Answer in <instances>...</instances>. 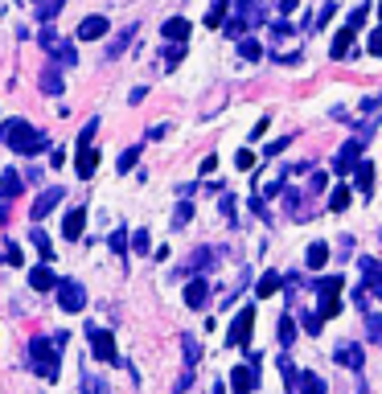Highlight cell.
Instances as JSON below:
<instances>
[{
  "label": "cell",
  "mask_w": 382,
  "mask_h": 394,
  "mask_svg": "<svg viewBox=\"0 0 382 394\" xmlns=\"http://www.w3.org/2000/svg\"><path fill=\"white\" fill-rule=\"evenodd\" d=\"M0 144H9L13 152H21V156H37V152H50L54 140L46 131L29 128L25 119H4V123H0Z\"/></svg>",
  "instance_id": "obj_1"
},
{
  "label": "cell",
  "mask_w": 382,
  "mask_h": 394,
  "mask_svg": "<svg viewBox=\"0 0 382 394\" xmlns=\"http://www.w3.org/2000/svg\"><path fill=\"white\" fill-rule=\"evenodd\" d=\"M62 349L50 341V337H34L29 341V370H34L37 378H46V382H58V365H62V358H58Z\"/></svg>",
  "instance_id": "obj_2"
},
{
  "label": "cell",
  "mask_w": 382,
  "mask_h": 394,
  "mask_svg": "<svg viewBox=\"0 0 382 394\" xmlns=\"http://www.w3.org/2000/svg\"><path fill=\"white\" fill-rule=\"evenodd\" d=\"M37 46L46 49L58 66H66V70H74V66H79V49H74V41H70V37H62V33H54L50 25L37 33Z\"/></svg>",
  "instance_id": "obj_3"
},
{
  "label": "cell",
  "mask_w": 382,
  "mask_h": 394,
  "mask_svg": "<svg viewBox=\"0 0 382 394\" xmlns=\"http://www.w3.org/2000/svg\"><path fill=\"white\" fill-rule=\"evenodd\" d=\"M341 288H346V279H341V276L316 279V296H321V312H316V316H321V320H329V316H337V312H341V300H337V296H341Z\"/></svg>",
  "instance_id": "obj_4"
},
{
  "label": "cell",
  "mask_w": 382,
  "mask_h": 394,
  "mask_svg": "<svg viewBox=\"0 0 382 394\" xmlns=\"http://www.w3.org/2000/svg\"><path fill=\"white\" fill-rule=\"evenodd\" d=\"M251 328H255V304H243V308L234 312L231 328H226V345L247 349V345H251Z\"/></svg>",
  "instance_id": "obj_5"
},
{
  "label": "cell",
  "mask_w": 382,
  "mask_h": 394,
  "mask_svg": "<svg viewBox=\"0 0 382 394\" xmlns=\"http://www.w3.org/2000/svg\"><path fill=\"white\" fill-rule=\"evenodd\" d=\"M58 308L62 312H83L86 308V288L79 283V279H58Z\"/></svg>",
  "instance_id": "obj_6"
},
{
  "label": "cell",
  "mask_w": 382,
  "mask_h": 394,
  "mask_svg": "<svg viewBox=\"0 0 382 394\" xmlns=\"http://www.w3.org/2000/svg\"><path fill=\"white\" fill-rule=\"evenodd\" d=\"M86 341H91V353H95L99 361H119V353H116V337H111L107 328L86 325Z\"/></svg>",
  "instance_id": "obj_7"
},
{
  "label": "cell",
  "mask_w": 382,
  "mask_h": 394,
  "mask_svg": "<svg viewBox=\"0 0 382 394\" xmlns=\"http://www.w3.org/2000/svg\"><path fill=\"white\" fill-rule=\"evenodd\" d=\"M333 361H337V365H346V370H353V374H362V365H366L362 345H358V341H337V345H333Z\"/></svg>",
  "instance_id": "obj_8"
},
{
  "label": "cell",
  "mask_w": 382,
  "mask_h": 394,
  "mask_svg": "<svg viewBox=\"0 0 382 394\" xmlns=\"http://www.w3.org/2000/svg\"><path fill=\"white\" fill-rule=\"evenodd\" d=\"M362 140H358V136H353V140H346V144L337 148V156H333V173H353V164H358V156H362Z\"/></svg>",
  "instance_id": "obj_9"
},
{
  "label": "cell",
  "mask_w": 382,
  "mask_h": 394,
  "mask_svg": "<svg viewBox=\"0 0 382 394\" xmlns=\"http://www.w3.org/2000/svg\"><path fill=\"white\" fill-rule=\"evenodd\" d=\"M62 70H66V66H58V62L41 66V74H37L41 95H62V91H66V74H62Z\"/></svg>",
  "instance_id": "obj_10"
},
{
  "label": "cell",
  "mask_w": 382,
  "mask_h": 394,
  "mask_svg": "<svg viewBox=\"0 0 382 394\" xmlns=\"http://www.w3.org/2000/svg\"><path fill=\"white\" fill-rule=\"evenodd\" d=\"M218 255H222V251H214V246H198V251L185 259V267H177L173 276H198V271H210V263H214Z\"/></svg>",
  "instance_id": "obj_11"
},
{
  "label": "cell",
  "mask_w": 382,
  "mask_h": 394,
  "mask_svg": "<svg viewBox=\"0 0 382 394\" xmlns=\"http://www.w3.org/2000/svg\"><path fill=\"white\" fill-rule=\"evenodd\" d=\"M62 197H66V189H62V185H50V189H41V193L34 197V206H29V218H34V222H41V218H46V213H50L54 206L62 201Z\"/></svg>",
  "instance_id": "obj_12"
},
{
  "label": "cell",
  "mask_w": 382,
  "mask_h": 394,
  "mask_svg": "<svg viewBox=\"0 0 382 394\" xmlns=\"http://www.w3.org/2000/svg\"><path fill=\"white\" fill-rule=\"evenodd\" d=\"M231 16H234V21H243L247 29H259V25H267V13H263V4H259V0H238Z\"/></svg>",
  "instance_id": "obj_13"
},
{
  "label": "cell",
  "mask_w": 382,
  "mask_h": 394,
  "mask_svg": "<svg viewBox=\"0 0 382 394\" xmlns=\"http://www.w3.org/2000/svg\"><path fill=\"white\" fill-rule=\"evenodd\" d=\"M107 29H111V25H107V16L91 13V16H83V21H79L74 37H79V41H99V37H107Z\"/></svg>",
  "instance_id": "obj_14"
},
{
  "label": "cell",
  "mask_w": 382,
  "mask_h": 394,
  "mask_svg": "<svg viewBox=\"0 0 382 394\" xmlns=\"http://www.w3.org/2000/svg\"><path fill=\"white\" fill-rule=\"evenodd\" d=\"M255 382H259V370H255L251 361H247V365H234V370H231V390H234V394H251V390H255Z\"/></svg>",
  "instance_id": "obj_15"
},
{
  "label": "cell",
  "mask_w": 382,
  "mask_h": 394,
  "mask_svg": "<svg viewBox=\"0 0 382 394\" xmlns=\"http://www.w3.org/2000/svg\"><path fill=\"white\" fill-rule=\"evenodd\" d=\"M358 271H362V279H366V292L382 296V263L370 259V255H362V259H358Z\"/></svg>",
  "instance_id": "obj_16"
},
{
  "label": "cell",
  "mask_w": 382,
  "mask_h": 394,
  "mask_svg": "<svg viewBox=\"0 0 382 394\" xmlns=\"http://www.w3.org/2000/svg\"><path fill=\"white\" fill-rule=\"evenodd\" d=\"M21 193H25V177L17 168H0V201H13Z\"/></svg>",
  "instance_id": "obj_17"
},
{
  "label": "cell",
  "mask_w": 382,
  "mask_h": 394,
  "mask_svg": "<svg viewBox=\"0 0 382 394\" xmlns=\"http://www.w3.org/2000/svg\"><path fill=\"white\" fill-rule=\"evenodd\" d=\"M132 41H136V21H132V25H124V29H119L116 37H111V41H107V49H103V58H107V62H116L119 54H124V49L132 46Z\"/></svg>",
  "instance_id": "obj_18"
},
{
  "label": "cell",
  "mask_w": 382,
  "mask_h": 394,
  "mask_svg": "<svg viewBox=\"0 0 382 394\" xmlns=\"http://www.w3.org/2000/svg\"><path fill=\"white\" fill-rule=\"evenodd\" d=\"M74 168H79V177H95V168H99V152L91 144H79V156H74Z\"/></svg>",
  "instance_id": "obj_19"
},
{
  "label": "cell",
  "mask_w": 382,
  "mask_h": 394,
  "mask_svg": "<svg viewBox=\"0 0 382 394\" xmlns=\"http://www.w3.org/2000/svg\"><path fill=\"white\" fill-rule=\"evenodd\" d=\"M83 226H86V206H74L66 213V222H62V234L74 243V238H83Z\"/></svg>",
  "instance_id": "obj_20"
},
{
  "label": "cell",
  "mask_w": 382,
  "mask_h": 394,
  "mask_svg": "<svg viewBox=\"0 0 382 394\" xmlns=\"http://www.w3.org/2000/svg\"><path fill=\"white\" fill-rule=\"evenodd\" d=\"M329 386H325V378L321 374H313V370H300V378H296V390L292 394H325Z\"/></svg>",
  "instance_id": "obj_21"
},
{
  "label": "cell",
  "mask_w": 382,
  "mask_h": 394,
  "mask_svg": "<svg viewBox=\"0 0 382 394\" xmlns=\"http://www.w3.org/2000/svg\"><path fill=\"white\" fill-rule=\"evenodd\" d=\"M189 29H193V25H189L185 16H169L165 25H161V37H165V41H185Z\"/></svg>",
  "instance_id": "obj_22"
},
{
  "label": "cell",
  "mask_w": 382,
  "mask_h": 394,
  "mask_svg": "<svg viewBox=\"0 0 382 394\" xmlns=\"http://www.w3.org/2000/svg\"><path fill=\"white\" fill-rule=\"evenodd\" d=\"M29 283H34V292H54V288H58V276H54L46 263H37L34 271H29Z\"/></svg>",
  "instance_id": "obj_23"
},
{
  "label": "cell",
  "mask_w": 382,
  "mask_h": 394,
  "mask_svg": "<svg viewBox=\"0 0 382 394\" xmlns=\"http://www.w3.org/2000/svg\"><path fill=\"white\" fill-rule=\"evenodd\" d=\"M185 304H189V308H206V304H210V283H206V279H193V283L185 288Z\"/></svg>",
  "instance_id": "obj_24"
},
{
  "label": "cell",
  "mask_w": 382,
  "mask_h": 394,
  "mask_svg": "<svg viewBox=\"0 0 382 394\" xmlns=\"http://www.w3.org/2000/svg\"><path fill=\"white\" fill-rule=\"evenodd\" d=\"M353 189H362V197L374 189V164H370V161H358V164H353Z\"/></svg>",
  "instance_id": "obj_25"
},
{
  "label": "cell",
  "mask_w": 382,
  "mask_h": 394,
  "mask_svg": "<svg viewBox=\"0 0 382 394\" xmlns=\"http://www.w3.org/2000/svg\"><path fill=\"white\" fill-rule=\"evenodd\" d=\"M185 58V41H169V46H161V70H177Z\"/></svg>",
  "instance_id": "obj_26"
},
{
  "label": "cell",
  "mask_w": 382,
  "mask_h": 394,
  "mask_svg": "<svg viewBox=\"0 0 382 394\" xmlns=\"http://www.w3.org/2000/svg\"><path fill=\"white\" fill-rule=\"evenodd\" d=\"M280 283L283 279L276 276V271H263V276L255 279V296H259V300H271V296L280 292Z\"/></svg>",
  "instance_id": "obj_27"
},
{
  "label": "cell",
  "mask_w": 382,
  "mask_h": 394,
  "mask_svg": "<svg viewBox=\"0 0 382 394\" xmlns=\"http://www.w3.org/2000/svg\"><path fill=\"white\" fill-rule=\"evenodd\" d=\"M62 4H66V0H34V16L41 25H50L54 16L62 13Z\"/></svg>",
  "instance_id": "obj_28"
},
{
  "label": "cell",
  "mask_w": 382,
  "mask_h": 394,
  "mask_svg": "<svg viewBox=\"0 0 382 394\" xmlns=\"http://www.w3.org/2000/svg\"><path fill=\"white\" fill-rule=\"evenodd\" d=\"M181 349H185V370H198V361H201V345L193 333H181Z\"/></svg>",
  "instance_id": "obj_29"
},
{
  "label": "cell",
  "mask_w": 382,
  "mask_h": 394,
  "mask_svg": "<svg viewBox=\"0 0 382 394\" xmlns=\"http://www.w3.org/2000/svg\"><path fill=\"white\" fill-rule=\"evenodd\" d=\"M349 49H353V29H349V25H346V29H341V33H337V37H333V46H329V58H346Z\"/></svg>",
  "instance_id": "obj_30"
},
{
  "label": "cell",
  "mask_w": 382,
  "mask_h": 394,
  "mask_svg": "<svg viewBox=\"0 0 382 394\" xmlns=\"http://www.w3.org/2000/svg\"><path fill=\"white\" fill-rule=\"evenodd\" d=\"M238 58H243V62H259V58H263V46H259L255 37H238Z\"/></svg>",
  "instance_id": "obj_31"
},
{
  "label": "cell",
  "mask_w": 382,
  "mask_h": 394,
  "mask_svg": "<svg viewBox=\"0 0 382 394\" xmlns=\"http://www.w3.org/2000/svg\"><path fill=\"white\" fill-rule=\"evenodd\" d=\"M304 263H308V267H325V263H329V243H313L304 251Z\"/></svg>",
  "instance_id": "obj_32"
},
{
  "label": "cell",
  "mask_w": 382,
  "mask_h": 394,
  "mask_svg": "<svg viewBox=\"0 0 382 394\" xmlns=\"http://www.w3.org/2000/svg\"><path fill=\"white\" fill-rule=\"evenodd\" d=\"M276 365H280V374H283V386H288V394L296 390V378H300V370L296 365H292V358H280L276 361Z\"/></svg>",
  "instance_id": "obj_33"
},
{
  "label": "cell",
  "mask_w": 382,
  "mask_h": 394,
  "mask_svg": "<svg viewBox=\"0 0 382 394\" xmlns=\"http://www.w3.org/2000/svg\"><path fill=\"white\" fill-rule=\"evenodd\" d=\"M366 337L382 349V316H378V312H366Z\"/></svg>",
  "instance_id": "obj_34"
},
{
  "label": "cell",
  "mask_w": 382,
  "mask_h": 394,
  "mask_svg": "<svg viewBox=\"0 0 382 394\" xmlns=\"http://www.w3.org/2000/svg\"><path fill=\"white\" fill-rule=\"evenodd\" d=\"M329 210L333 213H346L349 210V189H346V185H337V189L329 193Z\"/></svg>",
  "instance_id": "obj_35"
},
{
  "label": "cell",
  "mask_w": 382,
  "mask_h": 394,
  "mask_svg": "<svg viewBox=\"0 0 382 394\" xmlns=\"http://www.w3.org/2000/svg\"><path fill=\"white\" fill-rule=\"evenodd\" d=\"M292 341H296V325H292V312H283L280 316V345L288 349Z\"/></svg>",
  "instance_id": "obj_36"
},
{
  "label": "cell",
  "mask_w": 382,
  "mask_h": 394,
  "mask_svg": "<svg viewBox=\"0 0 382 394\" xmlns=\"http://www.w3.org/2000/svg\"><path fill=\"white\" fill-rule=\"evenodd\" d=\"M189 218H193V201H177V210H173V226H177V230L189 226Z\"/></svg>",
  "instance_id": "obj_37"
},
{
  "label": "cell",
  "mask_w": 382,
  "mask_h": 394,
  "mask_svg": "<svg viewBox=\"0 0 382 394\" xmlns=\"http://www.w3.org/2000/svg\"><path fill=\"white\" fill-rule=\"evenodd\" d=\"M29 238H34V246L41 251V263H50L54 246H50V238H46V230H37V226H34V234H29Z\"/></svg>",
  "instance_id": "obj_38"
},
{
  "label": "cell",
  "mask_w": 382,
  "mask_h": 394,
  "mask_svg": "<svg viewBox=\"0 0 382 394\" xmlns=\"http://www.w3.org/2000/svg\"><path fill=\"white\" fill-rule=\"evenodd\" d=\"M226 9H231L226 0H214V4H210V13H206V25H222V21H226Z\"/></svg>",
  "instance_id": "obj_39"
},
{
  "label": "cell",
  "mask_w": 382,
  "mask_h": 394,
  "mask_svg": "<svg viewBox=\"0 0 382 394\" xmlns=\"http://www.w3.org/2000/svg\"><path fill=\"white\" fill-rule=\"evenodd\" d=\"M140 161V144H132L124 156H119V173H132V164Z\"/></svg>",
  "instance_id": "obj_40"
},
{
  "label": "cell",
  "mask_w": 382,
  "mask_h": 394,
  "mask_svg": "<svg viewBox=\"0 0 382 394\" xmlns=\"http://www.w3.org/2000/svg\"><path fill=\"white\" fill-rule=\"evenodd\" d=\"M366 16H370V4H358V9H353V13H349V29L358 33L366 25Z\"/></svg>",
  "instance_id": "obj_41"
},
{
  "label": "cell",
  "mask_w": 382,
  "mask_h": 394,
  "mask_svg": "<svg viewBox=\"0 0 382 394\" xmlns=\"http://www.w3.org/2000/svg\"><path fill=\"white\" fill-rule=\"evenodd\" d=\"M132 251H140V255H149V251H152L149 230H136V234H132Z\"/></svg>",
  "instance_id": "obj_42"
},
{
  "label": "cell",
  "mask_w": 382,
  "mask_h": 394,
  "mask_svg": "<svg viewBox=\"0 0 382 394\" xmlns=\"http://www.w3.org/2000/svg\"><path fill=\"white\" fill-rule=\"evenodd\" d=\"M111 251H116V255H128V230H116V234H111Z\"/></svg>",
  "instance_id": "obj_43"
},
{
  "label": "cell",
  "mask_w": 382,
  "mask_h": 394,
  "mask_svg": "<svg viewBox=\"0 0 382 394\" xmlns=\"http://www.w3.org/2000/svg\"><path fill=\"white\" fill-rule=\"evenodd\" d=\"M292 140H296V136H280V140H271V144L263 148V156H276V152H283V148L292 144Z\"/></svg>",
  "instance_id": "obj_44"
},
{
  "label": "cell",
  "mask_w": 382,
  "mask_h": 394,
  "mask_svg": "<svg viewBox=\"0 0 382 394\" xmlns=\"http://www.w3.org/2000/svg\"><path fill=\"white\" fill-rule=\"evenodd\" d=\"M4 259H9V267H21V246L17 243H4Z\"/></svg>",
  "instance_id": "obj_45"
},
{
  "label": "cell",
  "mask_w": 382,
  "mask_h": 394,
  "mask_svg": "<svg viewBox=\"0 0 382 394\" xmlns=\"http://www.w3.org/2000/svg\"><path fill=\"white\" fill-rule=\"evenodd\" d=\"M271 37H276V41H288V37H292V25L276 21V25H271Z\"/></svg>",
  "instance_id": "obj_46"
},
{
  "label": "cell",
  "mask_w": 382,
  "mask_h": 394,
  "mask_svg": "<svg viewBox=\"0 0 382 394\" xmlns=\"http://www.w3.org/2000/svg\"><path fill=\"white\" fill-rule=\"evenodd\" d=\"M218 210L226 213V218H231V226H234V197H231V193H222V201H218Z\"/></svg>",
  "instance_id": "obj_47"
},
{
  "label": "cell",
  "mask_w": 382,
  "mask_h": 394,
  "mask_svg": "<svg viewBox=\"0 0 382 394\" xmlns=\"http://www.w3.org/2000/svg\"><path fill=\"white\" fill-rule=\"evenodd\" d=\"M95 131H99V119H91V123L83 128V136H79V144H91V140H95Z\"/></svg>",
  "instance_id": "obj_48"
},
{
  "label": "cell",
  "mask_w": 382,
  "mask_h": 394,
  "mask_svg": "<svg viewBox=\"0 0 382 394\" xmlns=\"http://www.w3.org/2000/svg\"><path fill=\"white\" fill-rule=\"evenodd\" d=\"M234 164H238V168H255V156H251V148H243V152L234 156Z\"/></svg>",
  "instance_id": "obj_49"
},
{
  "label": "cell",
  "mask_w": 382,
  "mask_h": 394,
  "mask_svg": "<svg viewBox=\"0 0 382 394\" xmlns=\"http://www.w3.org/2000/svg\"><path fill=\"white\" fill-rule=\"evenodd\" d=\"M267 123H271V115H263L255 128H251V140H263V131H267Z\"/></svg>",
  "instance_id": "obj_50"
},
{
  "label": "cell",
  "mask_w": 382,
  "mask_h": 394,
  "mask_svg": "<svg viewBox=\"0 0 382 394\" xmlns=\"http://www.w3.org/2000/svg\"><path fill=\"white\" fill-rule=\"evenodd\" d=\"M304 333H321V316H313V312H304Z\"/></svg>",
  "instance_id": "obj_51"
},
{
  "label": "cell",
  "mask_w": 382,
  "mask_h": 394,
  "mask_svg": "<svg viewBox=\"0 0 382 394\" xmlns=\"http://www.w3.org/2000/svg\"><path fill=\"white\" fill-rule=\"evenodd\" d=\"M370 54H382V29L370 33Z\"/></svg>",
  "instance_id": "obj_52"
},
{
  "label": "cell",
  "mask_w": 382,
  "mask_h": 394,
  "mask_svg": "<svg viewBox=\"0 0 382 394\" xmlns=\"http://www.w3.org/2000/svg\"><path fill=\"white\" fill-rule=\"evenodd\" d=\"M333 13H337V4H333V0H329V4L321 9V21H316V25H329V16H333Z\"/></svg>",
  "instance_id": "obj_53"
},
{
  "label": "cell",
  "mask_w": 382,
  "mask_h": 394,
  "mask_svg": "<svg viewBox=\"0 0 382 394\" xmlns=\"http://www.w3.org/2000/svg\"><path fill=\"white\" fill-rule=\"evenodd\" d=\"M214 168H218V156H206V161H201V168H198V173H206V177H210Z\"/></svg>",
  "instance_id": "obj_54"
},
{
  "label": "cell",
  "mask_w": 382,
  "mask_h": 394,
  "mask_svg": "<svg viewBox=\"0 0 382 394\" xmlns=\"http://www.w3.org/2000/svg\"><path fill=\"white\" fill-rule=\"evenodd\" d=\"M165 136H169V123H156V128L149 131V140H165Z\"/></svg>",
  "instance_id": "obj_55"
},
{
  "label": "cell",
  "mask_w": 382,
  "mask_h": 394,
  "mask_svg": "<svg viewBox=\"0 0 382 394\" xmlns=\"http://www.w3.org/2000/svg\"><path fill=\"white\" fill-rule=\"evenodd\" d=\"M325 181H329L325 173H313V181H308V189H313V193H316V189H325Z\"/></svg>",
  "instance_id": "obj_56"
},
{
  "label": "cell",
  "mask_w": 382,
  "mask_h": 394,
  "mask_svg": "<svg viewBox=\"0 0 382 394\" xmlns=\"http://www.w3.org/2000/svg\"><path fill=\"white\" fill-rule=\"evenodd\" d=\"M276 9H280V13L288 16V13H296V0H276Z\"/></svg>",
  "instance_id": "obj_57"
},
{
  "label": "cell",
  "mask_w": 382,
  "mask_h": 394,
  "mask_svg": "<svg viewBox=\"0 0 382 394\" xmlns=\"http://www.w3.org/2000/svg\"><path fill=\"white\" fill-rule=\"evenodd\" d=\"M144 95H149V86H136L132 95H128V103H144Z\"/></svg>",
  "instance_id": "obj_58"
},
{
  "label": "cell",
  "mask_w": 382,
  "mask_h": 394,
  "mask_svg": "<svg viewBox=\"0 0 382 394\" xmlns=\"http://www.w3.org/2000/svg\"><path fill=\"white\" fill-rule=\"evenodd\" d=\"M9 222V201H0V226Z\"/></svg>",
  "instance_id": "obj_59"
},
{
  "label": "cell",
  "mask_w": 382,
  "mask_h": 394,
  "mask_svg": "<svg viewBox=\"0 0 382 394\" xmlns=\"http://www.w3.org/2000/svg\"><path fill=\"white\" fill-rule=\"evenodd\" d=\"M214 394H226V386H222V382H218V386H214Z\"/></svg>",
  "instance_id": "obj_60"
}]
</instances>
